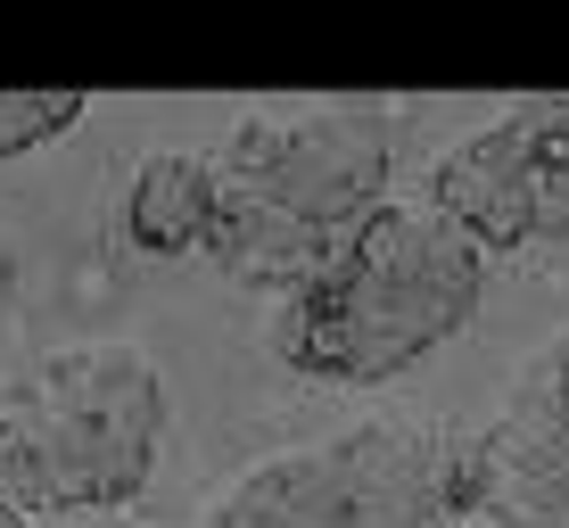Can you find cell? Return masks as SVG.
<instances>
[{"label": "cell", "mask_w": 569, "mask_h": 528, "mask_svg": "<svg viewBox=\"0 0 569 528\" xmlns=\"http://www.w3.org/2000/svg\"><path fill=\"white\" fill-rule=\"evenodd\" d=\"M397 182V108L388 100H313L257 108L214 149V223L199 257L240 289L313 281Z\"/></svg>", "instance_id": "obj_1"}, {"label": "cell", "mask_w": 569, "mask_h": 528, "mask_svg": "<svg viewBox=\"0 0 569 528\" xmlns=\"http://www.w3.org/2000/svg\"><path fill=\"white\" fill-rule=\"evenodd\" d=\"M487 298V240L429 199H380L313 281L281 289L264 347L306 380L380 388L438 356Z\"/></svg>", "instance_id": "obj_2"}, {"label": "cell", "mask_w": 569, "mask_h": 528, "mask_svg": "<svg viewBox=\"0 0 569 528\" xmlns=\"http://www.w3.org/2000/svg\"><path fill=\"white\" fill-rule=\"evenodd\" d=\"M166 380L141 347H67L0 388V496L26 512H116L157 471Z\"/></svg>", "instance_id": "obj_3"}, {"label": "cell", "mask_w": 569, "mask_h": 528, "mask_svg": "<svg viewBox=\"0 0 569 528\" xmlns=\"http://www.w3.org/2000/svg\"><path fill=\"white\" fill-rule=\"evenodd\" d=\"M470 520V438L438 414H380L248 462L199 528H455Z\"/></svg>", "instance_id": "obj_4"}, {"label": "cell", "mask_w": 569, "mask_h": 528, "mask_svg": "<svg viewBox=\"0 0 569 528\" xmlns=\"http://www.w3.org/2000/svg\"><path fill=\"white\" fill-rule=\"evenodd\" d=\"M429 207L455 215L487 257L569 240V100H520L429 166Z\"/></svg>", "instance_id": "obj_5"}, {"label": "cell", "mask_w": 569, "mask_h": 528, "mask_svg": "<svg viewBox=\"0 0 569 528\" xmlns=\"http://www.w3.org/2000/svg\"><path fill=\"white\" fill-rule=\"evenodd\" d=\"M470 520L569 528V339L545 347L470 438Z\"/></svg>", "instance_id": "obj_6"}, {"label": "cell", "mask_w": 569, "mask_h": 528, "mask_svg": "<svg viewBox=\"0 0 569 528\" xmlns=\"http://www.w3.org/2000/svg\"><path fill=\"white\" fill-rule=\"evenodd\" d=\"M214 223V158L157 149L124 190V240L141 257H199Z\"/></svg>", "instance_id": "obj_7"}, {"label": "cell", "mask_w": 569, "mask_h": 528, "mask_svg": "<svg viewBox=\"0 0 569 528\" xmlns=\"http://www.w3.org/2000/svg\"><path fill=\"white\" fill-rule=\"evenodd\" d=\"M91 91H0V158H26L42 141H67L83 124Z\"/></svg>", "instance_id": "obj_8"}, {"label": "cell", "mask_w": 569, "mask_h": 528, "mask_svg": "<svg viewBox=\"0 0 569 528\" xmlns=\"http://www.w3.org/2000/svg\"><path fill=\"white\" fill-rule=\"evenodd\" d=\"M0 528H33V512H26L17 496H0Z\"/></svg>", "instance_id": "obj_9"}, {"label": "cell", "mask_w": 569, "mask_h": 528, "mask_svg": "<svg viewBox=\"0 0 569 528\" xmlns=\"http://www.w3.org/2000/svg\"><path fill=\"white\" fill-rule=\"evenodd\" d=\"M455 528H503V520H455Z\"/></svg>", "instance_id": "obj_10"}]
</instances>
